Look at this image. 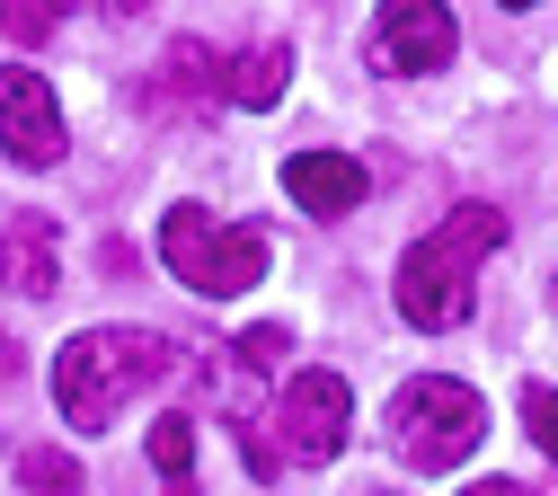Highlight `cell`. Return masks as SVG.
I'll use <instances>...</instances> for the list:
<instances>
[{"instance_id": "obj_1", "label": "cell", "mask_w": 558, "mask_h": 496, "mask_svg": "<svg viewBox=\"0 0 558 496\" xmlns=\"http://www.w3.org/2000/svg\"><path fill=\"white\" fill-rule=\"evenodd\" d=\"M169 373H178V346L160 328H81L53 354V408L72 416V435H107L124 399H143Z\"/></svg>"}, {"instance_id": "obj_2", "label": "cell", "mask_w": 558, "mask_h": 496, "mask_svg": "<svg viewBox=\"0 0 558 496\" xmlns=\"http://www.w3.org/2000/svg\"><path fill=\"white\" fill-rule=\"evenodd\" d=\"M506 249V213L497 204H461V213H444V222L416 240L408 257H399V319L408 328H461L470 319V302H478V266Z\"/></svg>"}, {"instance_id": "obj_3", "label": "cell", "mask_w": 558, "mask_h": 496, "mask_svg": "<svg viewBox=\"0 0 558 496\" xmlns=\"http://www.w3.org/2000/svg\"><path fill=\"white\" fill-rule=\"evenodd\" d=\"M160 257H169V275L186 283V293H204V302H231V293H248V283L266 275V231H248V222H214L204 204H169V222H160Z\"/></svg>"}, {"instance_id": "obj_4", "label": "cell", "mask_w": 558, "mask_h": 496, "mask_svg": "<svg viewBox=\"0 0 558 496\" xmlns=\"http://www.w3.org/2000/svg\"><path fill=\"white\" fill-rule=\"evenodd\" d=\"M478 435H487V399L452 373H426L390 399V452L408 470H452L478 452Z\"/></svg>"}, {"instance_id": "obj_5", "label": "cell", "mask_w": 558, "mask_h": 496, "mask_svg": "<svg viewBox=\"0 0 558 496\" xmlns=\"http://www.w3.org/2000/svg\"><path fill=\"white\" fill-rule=\"evenodd\" d=\"M275 435H284V461H337L345 435H355V390H345V373L311 364L284 382V399H275Z\"/></svg>"}, {"instance_id": "obj_6", "label": "cell", "mask_w": 558, "mask_h": 496, "mask_svg": "<svg viewBox=\"0 0 558 496\" xmlns=\"http://www.w3.org/2000/svg\"><path fill=\"white\" fill-rule=\"evenodd\" d=\"M0 152L19 169H53L62 160V107H53V81L27 62H0Z\"/></svg>"}, {"instance_id": "obj_7", "label": "cell", "mask_w": 558, "mask_h": 496, "mask_svg": "<svg viewBox=\"0 0 558 496\" xmlns=\"http://www.w3.org/2000/svg\"><path fill=\"white\" fill-rule=\"evenodd\" d=\"M373 53H381V71H399V81H426V71H444L461 53V27H452V10L399 0V10H381V27H373Z\"/></svg>"}, {"instance_id": "obj_8", "label": "cell", "mask_w": 558, "mask_h": 496, "mask_svg": "<svg viewBox=\"0 0 558 496\" xmlns=\"http://www.w3.org/2000/svg\"><path fill=\"white\" fill-rule=\"evenodd\" d=\"M62 283V231H53V213H10L0 222V293H19V302H45Z\"/></svg>"}, {"instance_id": "obj_9", "label": "cell", "mask_w": 558, "mask_h": 496, "mask_svg": "<svg viewBox=\"0 0 558 496\" xmlns=\"http://www.w3.org/2000/svg\"><path fill=\"white\" fill-rule=\"evenodd\" d=\"M284 195L302 213H319V222H337V213L364 204V160L355 152H293L284 160Z\"/></svg>"}, {"instance_id": "obj_10", "label": "cell", "mask_w": 558, "mask_h": 496, "mask_svg": "<svg viewBox=\"0 0 558 496\" xmlns=\"http://www.w3.org/2000/svg\"><path fill=\"white\" fill-rule=\"evenodd\" d=\"M284 81H293V53H284V45H257V53L231 62V98H240V107H275Z\"/></svg>"}, {"instance_id": "obj_11", "label": "cell", "mask_w": 558, "mask_h": 496, "mask_svg": "<svg viewBox=\"0 0 558 496\" xmlns=\"http://www.w3.org/2000/svg\"><path fill=\"white\" fill-rule=\"evenodd\" d=\"M19 487H27V496H81L89 479H81V461H72V452L27 444V452H19Z\"/></svg>"}, {"instance_id": "obj_12", "label": "cell", "mask_w": 558, "mask_h": 496, "mask_svg": "<svg viewBox=\"0 0 558 496\" xmlns=\"http://www.w3.org/2000/svg\"><path fill=\"white\" fill-rule=\"evenodd\" d=\"M222 71H231V62H214V45H178L169 71H160V98H169V107H178V98H204V89H222Z\"/></svg>"}, {"instance_id": "obj_13", "label": "cell", "mask_w": 558, "mask_h": 496, "mask_svg": "<svg viewBox=\"0 0 558 496\" xmlns=\"http://www.w3.org/2000/svg\"><path fill=\"white\" fill-rule=\"evenodd\" d=\"M151 461H160L169 487H186V470H195V425H186V416H160V425H151Z\"/></svg>"}, {"instance_id": "obj_14", "label": "cell", "mask_w": 558, "mask_h": 496, "mask_svg": "<svg viewBox=\"0 0 558 496\" xmlns=\"http://www.w3.org/2000/svg\"><path fill=\"white\" fill-rule=\"evenodd\" d=\"M523 425H532V444L558 461V390L549 382H523Z\"/></svg>"}, {"instance_id": "obj_15", "label": "cell", "mask_w": 558, "mask_h": 496, "mask_svg": "<svg viewBox=\"0 0 558 496\" xmlns=\"http://www.w3.org/2000/svg\"><path fill=\"white\" fill-rule=\"evenodd\" d=\"M0 36H19V45H45V36H53V10L19 0V10H0Z\"/></svg>"}, {"instance_id": "obj_16", "label": "cell", "mask_w": 558, "mask_h": 496, "mask_svg": "<svg viewBox=\"0 0 558 496\" xmlns=\"http://www.w3.org/2000/svg\"><path fill=\"white\" fill-rule=\"evenodd\" d=\"M284 346H293V337H284V328H275V319H266V328H248V337H240V354H284Z\"/></svg>"}, {"instance_id": "obj_17", "label": "cell", "mask_w": 558, "mask_h": 496, "mask_svg": "<svg viewBox=\"0 0 558 496\" xmlns=\"http://www.w3.org/2000/svg\"><path fill=\"white\" fill-rule=\"evenodd\" d=\"M461 496H532L523 479H478V487H461Z\"/></svg>"}, {"instance_id": "obj_18", "label": "cell", "mask_w": 558, "mask_h": 496, "mask_svg": "<svg viewBox=\"0 0 558 496\" xmlns=\"http://www.w3.org/2000/svg\"><path fill=\"white\" fill-rule=\"evenodd\" d=\"M169 496H195V487H169Z\"/></svg>"}]
</instances>
